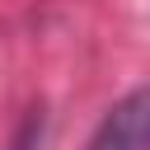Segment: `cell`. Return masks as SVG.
<instances>
[{
  "instance_id": "cell-1",
  "label": "cell",
  "mask_w": 150,
  "mask_h": 150,
  "mask_svg": "<svg viewBox=\"0 0 150 150\" xmlns=\"http://www.w3.org/2000/svg\"><path fill=\"white\" fill-rule=\"evenodd\" d=\"M89 150H150V84L112 103V112L89 136Z\"/></svg>"
}]
</instances>
